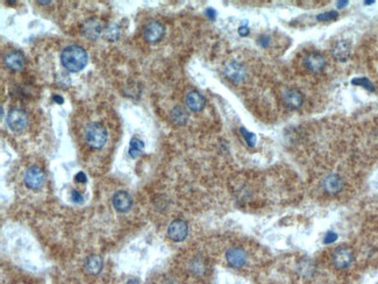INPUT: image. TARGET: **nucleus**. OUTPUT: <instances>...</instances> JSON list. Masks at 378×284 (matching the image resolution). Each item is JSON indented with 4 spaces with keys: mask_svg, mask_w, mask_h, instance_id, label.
I'll use <instances>...</instances> for the list:
<instances>
[{
    "mask_svg": "<svg viewBox=\"0 0 378 284\" xmlns=\"http://www.w3.org/2000/svg\"><path fill=\"white\" fill-rule=\"evenodd\" d=\"M283 100L284 104L290 108H300L302 104V100H304V97L302 94L296 88H291V90H288L285 92L283 96Z\"/></svg>",
    "mask_w": 378,
    "mask_h": 284,
    "instance_id": "nucleus-17",
    "label": "nucleus"
},
{
    "mask_svg": "<svg viewBox=\"0 0 378 284\" xmlns=\"http://www.w3.org/2000/svg\"><path fill=\"white\" fill-rule=\"evenodd\" d=\"M164 26L158 21L152 20L146 24L144 27V38L149 44H156L158 42L164 35Z\"/></svg>",
    "mask_w": 378,
    "mask_h": 284,
    "instance_id": "nucleus-6",
    "label": "nucleus"
},
{
    "mask_svg": "<svg viewBox=\"0 0 378 284\" xmlns=\"http://www.w3.org/2000/svg\"><path fill=\"white\" fill-rule=\"evenodd\" d=\"M205 14H206V16H208V19H211V20H214L216 18V10L211 8V7H210V8H208V10H205Z\"/></svg>",
    "mask_w": 378,
    "mask_h": 284,
    "instance_id": "nucleus-29",
    "label": "nucleus"
},
{
    "mask_svg": "<svg viewBox=\"0 0 378 284\" xmlns=\"http://www.w3.org/2000/svg\"><path fill=\"white\" fill-rule=\"evenodd\" d=\"M102 264H104V262H102V258L99 255H91L85 261V269H86L88 274L97 275L102 272Z\"/></svg>",
    "mask_w": 378,
    "mask_h": 284,
    "instance_id": "nucleus-18",
    "label": "nucleus"
},
{
    "mask_svg": "<svg viewBox=\"0 0 378 284\" xmlns=\"http://www.w3.org/2000/svg\"><path fill=\"white\" fill-rule=\"evenodd\" d=\"M52 2H38V4H41V5H47V4H50Z\"/></svg>",
    "mask_w": 378,
    "mask_h": 284,
    "instance_id": "nucleus-34",
    "label": "nucleus"
},
{
    "mask_svg": "<svg viewBox=\"0 0 378 284\" xmlns=\"http://www.w3.org/2000/svg\"><path fill=\"white\" fill-rule=\"evenodd\" d=\"M5 66L12 71H20L24 66V56L20 52L12 50L7 52L5 58H4Z\"/></svg>",
    "mask_w": 378,
    "mask_h": 284,
    "instance_id": "nucleus-13",
    "label": "nucleus"
},
{
    "mask_svg": "<svg viewBox=\"0 0 378 284\" xmlns=\"http://www.w3.org/2000/svg\"><path fill=\"white\" fill-rule=\"evenodd\" d=\"M226 258L230 266L234 268H240L247 262V254L240 247H233L227 250Z\"/></svg>",
    "mask_w": 378,
    "mask_h": 284,
    "instance_id": "nucleus-10",
    "label": "nucleus"
},
{
    "mask_svg": "<svg viewBox=\"0 0 378 284\" xmlns=\"http://www.w3.org/2000/svg\"><path fill=\"white\" fill-rule=\"evenodd\" d=\"M352 83L354 85H358V86L364 88L369 91L375 90V88H374L372 83L368 80V78H355V80H352Z\"/></svg>",
    "mask_w": 378,
    "mask_h": 284,
    "instance_id": "nucleus-22",
    "label": "nucleus"
},
{
    "mask_svg": "<svg viewBox=\"0 0 378 284\" xmlns=\"http://www.w3.org/2000/svg\"><path fill=\"white\" fill-rule=\"evenodd\" d=\"M126 284H140V282L136 281V280H130Z\"/></svg>",
    "mask_w": 378,
    "mask_h": 284,
    "instance_id": "nucleus-33",
    "label": "nucleus"
},
{
    "mask_svg": "<svg viewBox=\"0 0 378 284\" xmlns=\"http://www.w3.org/2000/svg\"><path fill=\"white\" fill-rule=\"evenodd\" d=\"M322 186L324 190L326 191L327 194H336L340 192L344 188V180L336 174H330L324 177V182H322Z\"/></svg>",
    "mask_w": 378,
    "mask_h": 284,
    "instance_id": "nucleus-12",
    "label": "nucleus"
},
{
    "mask_svg": "<svg viewBox=\"0 0 378 284\" xmlns=\"http://www.w3.org/2000/svg\"><path fill=\"white\" fill-rule=\"evenodd\" d=\"M338 16V12H335V10H330V12L319 14V16H316V20H319V21H332V20L336 19Z\"/></svg>",
    "mask_w": 378,
    "mask_h": 284,
    "instance_id": "nucleus-24",
    "label": "nucleus"
},
{
    "mask_svg": "<svg viewBox=\"0 0 378 284\" xmlns=\"http://www.w3.org/2000/svg\"><path fill=\"white\" fill-rule=\"evenodd\" d=\"M352 262V254L348 248L340 247L334 252L333 264L338 269L348 268Z\"/></svg>",
    "mask_w": 378,
    "mask_h": 284,
    "instance_id": "nucleus-8",
    "label": "nucleus"
},
{
    "mask_svg": "<svg viewBox=\"0 0 378 284\" xmlns=\"http://www.w3.org/2000/svg\"><path fill=\"white\" fill-rule=\"evenodd\" d=\"M105 36L110 41H116L118 38H119V36H120L119 27L116 26V24H112V26L108 27V30H106Z\"/></svg>",
    "mask_w": 378,
    "mask_h": 284,
    "instance_id": "nucleus-21",
    "label": "nucleus"
},
{
    "mask_svg": "<svg viewBox=\"0 0 378 284\" xmlns=\"http://www.w3.org/2000/svg\"><path fill=\"white\" fill-rule=\"evenodd\" d=\"M240 130H241L242 136H244V138L246 142H247V144L250 146V147H252V146H254L256 144V136L252 133L248 132V130H246L244 127H241Z\"/></svg>",
    "mask_w": 378,
    "mask_h": 284,
    "instance_id": "nucleus-23",
    "label": "nucleus"
},
{
    "mask_svg": "<svg viewBox=\"0 0 378 284\" xmlns=\"http://www.w3.org/2000/svg\"><path fill=\"white\" fill-rule=\"evenodd\" d=\"M82 32L88 40H97L102 32V26L97 19H88L82 26Z\"/></svg>",
    "mask_w": 378,
    "mask_h": 284,
    "instance_id": "nucleus-9",
    "label": "nucleus"
},
{
    "mask_svg": "<svg viewBox=\"0 0 378 284\" xmlns=\"http://www.w3.org/2000/svg\"><path fill=\"white\" fill-rule=\"evenodd\" d=\"M74 180L78 183H86L88 182V177L85 175L84 172H78L76 176H74Z\"/></svg>",
    "mask_w": 378,
    "mask_h": 284,
    "instance_id": "nucleus-27",
    "label": "nucleus"
},
{
    "mask_svg": "<svg viewBox=\"0 0 378 284\" xmlns=\"http://www.w3.org/2000/svg\"><path fill=\"white\" fill-rule=\"evenodd\" d=\"M224 74L228 80L234 82V83H240V82L244 78L246 71L240 63L238 62H230L226 66V68L224 70Z\"/></svg>",
    "mask_w": 378,
    "mask_h": 284,
    "instance_id": "nucleus-14",
    "label": "nucleus"
},
{
    "mask_svg": "<svg viewBox=\"0 0 378 284\" xmlns=\"http://www.w3.org/2000/svg\"><path fill=\"white\" fill-rule=\"evenodd\" d=\"M185 104L191 111L199 112L205 108V98L198 91H190L185 97Z\"/></svg>",
    "mask_w": 378,
    "mask_h": 284,
    "instance_id": "nucleus-16",
    "label": "nucleus"
},
{
    "mask_svg": "<svg viewBox=\"0 0 378 284\" xmlns=\"http://www.w3.org/2000/svg\"><path fill=\"white\" fill-rule=\"evenodd\" d=\"M52 100H54L55 102H57V104H63L64 102V99L60 97V96L58 94H54L52 96Z\"/></svg>",
    "mask_w": 378,
    "mask_h": 284,
    "instance_id": "nucleus-31",
    "label": "nucleus"
},
{
    "mask_svg": "<svg viewBox=\"0 0 378 284\" xmlns=\"http://www.w3.org/2000/svg\"><path fill=\"white\" fill-rule=\"evenodd\" d=\"M144 142L141 139H138V138H134L130 141V156L133 158H136L138 155L141 154V152L144 150Z\"/></svg>",
    "mask_w": 378,
    "mask_h": 284,
    "instance_id": "nucleus-20",
    "label": "nucleus"
},
{
    "mask_svg": "<svg viewBox=\"0 0 378 284\" xmlns=\"http://www.w3.org/2000/svg\"><path fill=\"white\" fill-rule=\"evenodd\" d=\"M170 116L171 119H172V122L176 124V125H184L188 120L186 112H185L180 106H176V108L171 111Z\"/></svg>",
    "mask_w": 378,
    "mask_h": 284,
    "instance_id": "nucleus-19",
    "label": "nucleus"
},
{
    "mask_svg": "<svg viewBox=\"0 0 378 284\" xmlns=\"http://www.w3.org/2000/svg\"><path fill=\"white\" fill-rule=\"evenodd\" d=\"M7 125L14 133H20L28 125V116L24 110L12 108L7 114Z\"/></svg>",
    "mask_w": 378,
    "mask_h": 284,
    "instance_id": "nucleus-3",
    "label": "nucleus"
},
{
    "mask_svg": "<svg viewBox=\"0 0 378 284\" xmlns=\"http://www.w3.org/2000/svg\"><path fill=\"white\" fill-rule=\"evenodd\" d=\"M46 176L44 170L38 166H30L24 174V183L32 190H38L44 183Z\"/></svg>",
    "mask_w": 378,
    "mask_h": 284,
    "instance_id": "nucleus-4",
    "label": "nucleus"
},
{
    "mask_svg": "<svg viewBox=\"0 0 378 284\" xmlns=\"http://www.w3.org/2000/svg\"><path fill=\"white\" fill-rule=\"evenodd\" d=\"M269 41H270V38L269 36H266V35H261L258 38V44L263 46V47H268Z\"/></svg>",
    "mask_w": 378,
    "mask_h": 284,
    "instance_id": "nucleus-28",
    "label": "nucleus"
},
{
    "mask_svg": "<svg viewBox=\"0 0 378 284\" xmlns=\"http://www.w3.org/2000/svg\"><path fill=\"white\" fill-rule=\"evenodd\" d=\"M112 203L118 212H127L128 210H130L132 205H133V200H132L130 194L127 191L121 190L114 194Z\"/></svg>",
    "mask_w": 378,
    "mask_h": 284,
    "instance_id": "nucleus-7",
    "label": "nucleus"
},
{
    "mask_svg": "<svg viewBox=\"0 0 378 284\" xmlns=\"http://www.w3.org/2000/svg\"><path fill=\"white\" fill-rule=\"evenodd\" d=\"M352 52V46L349 44V41L342 40L335 44V46L332 49V54H333L334 58L338 60L340 62H346L349 58Z\"/></svg>",
    "mask_w": 378,
    "mask_h": 284,
    "instance_id": "nucleus-15",
    "label": "nucleus"
},
{
    "mask_svg": "<svg viewBox=\"0 0 378 284\" xmlns=\"http://www.w3.org/2000/svg\"><path fill=\"white\" fill-rule=\"evenodd\" d=\"M85 142L92 149H100L104 147L108 140V130L98 122H91L85 127Z\"/></svg>",
    "mask_w": 378,
    "mask_h": 284,
    "instance_id": "nucleus-2",
    "label": "nucleus"
},
{
    "mask_svg": "<svg viewBox=\"0 0 378 284\" xmlns=\"http://www.w3.org/2000/svg\"><path fill=\"white\" fill-rule=\"evenodd\" d=\"M338 239V234L334 233V232H328L326 236H324V242L330 244H333L334 241H336Z\"/></svg>",
    "mask_w": 378,
    "mask_h": 284,
    "instance_id": "nucleus-25",
    "label": "nucleus"
},
{
    "mask_svg": "<svg viewBox=\"0 0 378 284\" xmlns=\"http://www.w3.org/2000/svg\"><path fill=\"white\" fill-rule=\"evenodd\" d=\"M326 66V60L319 52H311L305 58V66L310 72L318 74Z\"/></svg>",
    "mask_w": 378,
    "mask_h": 284,
    "instance_id": "nucleus-11",
    "label": "nucleus"
},
{
    "mask_svg": "<svg viewBox=\"0 0 378 284\" xmlns=\"http://www.w3.org/2000/svg\"><path fill=\"white\" fill-rule=\"evenodd\" d=\"M188 227L186 225V222L180 219L174 220L169 225V228H168V236H169L171 240L176 241V242L183 241L185 238L188 236Z\"/></svg>",
    "mask_w": 378,
    "mask_h": 284,
    "instance_id": "nucleus-5",
    "label": "nucleus"
},
{
    "mask_svg": "<svg viewBox=\"0 0 378 284\" xmlns=\"http://www.w3.org/2000/svg\"><path fill=\"white\" fill-rule=\"evenodd\" d=\"M347 4H348V2H338V7H340V8H341V7H344L346 5H347Z\"/></svg>",
    "mask_w": 378,
    "mask_h": 284,
    "instance_id": "nucleus-32",
    "label": "nucleus"
},
{
    "mask_svg": "<svg viewBox=\"0 0 378 284\" xmlns=\"http://www.w3.org/2000/svg\"><path fill=\"white\" fill-rule=\"evenodd\" d=\"M88 52L80 46H68L60 54V62L66 70L71 72H78L88 64Z\"/></svg>",
    "mask_w": 378,
    "mask_h": 284,
    "instance_id": "nucleus-1",
    "label": "nucleus"
},
{
    "mask_svg": "<svg viewBox=\"0 0 378 284\" xmlns=\"http://www.w3.org/2000/svg\"><path fill=\"white\" fill-rule=\"evenodd\" d=\"M374 2H375L374 0H372V2H364V4H374Z\"/></svg>",
    "mask_w": 378,
    "mask_h": 284,
    "instance_id": "nucleus-35",
    "label": "nucleus"
},
{
    "mask_svg": "<svg viewBox=\"0 0 378 284\" xmlns=\"http://www.w3.org/2000/svg\"><path fill=\"white\" fill-rule=\"evenodd\" d=\"M83 200H84L83 196H82V194L78 192L77 190L71 191V200L74 202V203H82Z\"/></svg>",
    "mask_w": 378,
    "mask_h": 284,
    "instance_id": "nucleus-26",
    "label": "nucleus"
},
{
    "mask_svg": "<svg viewBox=\"0 0 378 284\" xmlns=\"http://www.w3.org/2000/svg\"><path fill=\"white\" fill-rule=\"evenodd\" d=\"M238 34H240L241 36H247L249 34V28L246 26V24H242V26L238 28Z\"/></svg>",
    "mask_w": 378,
    "mask_h": 284,
    "instance_id": "nucleus-30",
    "label": "nucleus"
}]
</instances>
